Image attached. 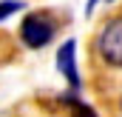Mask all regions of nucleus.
<instances>
[{
	"instance_id": "nucleus-1",
	"label": "nucleus",
	"mask_w": 122,
	"mask_h": 117,
	"mask_svg": "<svg viewBox=\"0 0 122 117\" xmlns=\"http://www.w3.org/2000/svg\"><path fill=\"white\" fill-rule=\"evenodd\" d=\"M97 54L102 63L122 69V14L108 20L102 26V31L97 34Z\"/></svg>"
},
{
	"instance_id": "nucleus-2",
	"label": "nucleus",
	"mask_w": 122,
	"mask_h": 117,
	"mask_svg": "<svg viewBox=\"0 0 122 117\" xmlns=\"http://www.w3.org/2000/svg\"><path fill=\"white\" fill-rule=\"evenodd\" d=\"M57 31V23L46 14V12H31L23 17V26H20V37L29 49H46L51 43Z\"/></svg>"
},
{
	"instance_id": "nucleus-3",
	"label": "nucleus",
	"mask_w": 122,
	"mask_h": 117,
	"mask_svg": "<svg viewBox=\"0 0 122 117\" xmlns=\"http://www.w3.org/2000/svg\"><path fill=\"white\" fill-rule=\"evenodd\" d=\"M57 71H60L62 77L68 80V86L71 88H80V69H77V40H65L60 49H57Z\"/></svg>"
},
{
	"instance_id": "nucleus-4",
	"label": "nucleus",
	"mask_w": 122,
	"mask_h": 117,
	"mask_svg": "<svg viewBox=\"0 0 122 117\" xmlns=\"http://www.w3.org/2000/svg\"><path fill=\"white\" fill-rule=\"evenodd\" d=\"M20 9H26V3H23V0H0V20L11 17V14H14V12H20Z\"/></svg>"
},
{
	"instance_id": "nucleus-5",
	"label": "nucleus",
	"mask_w": 122,
	"mask_h": 117,
	"mask_svg": "<svg viewBox=\"0 0 122 117\" xmlns=\"http://www.w3.org/2000/svg\"><path fill=\"white\" fill-rule=\"evenodd\" d=\"M97 3H99V0H88V3H85V14H91L94 9H97Z\"/></svg>"
},
{
	"instance_id": "nucleus-6",
	"label": "nucleus",
	"mask_w": 122,
	"mask_h": 117,
	"mask_svg": "<svg viewBox=\"0 0 122 117\" xmlns=\"http://www.w3.org/2000/svg\"><path fill=\"white\" fill-rule=\"evenodd\" d=\"M108 3H114V0H108Z\"/></svg>"
}]
</instances>
